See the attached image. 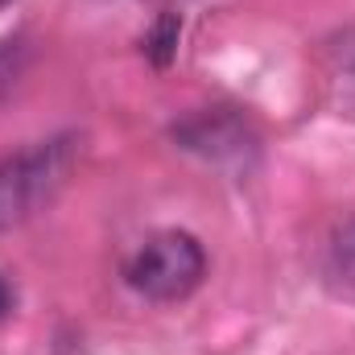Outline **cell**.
Segmentation results:
<instances>
[{"label":"cell","mask_w":355,"mask_h":355,"mask_svg":"<svg viewBox=\"0 0 355 355\" xmlns=\"http://www.w3.org/2000/svg\"><path fill=\"white\" fill-rule=\"evenodd\" d=\"M12 314V285L4 281V272H0V318H8Z\"/></svg>","instance_id":"cell-6"},{"label":"cell","mask_w":355,"mask_h":355,"mask_svg":"<svg viewBox=\"0 0 355 355\" xmlns=\"http://www.w3.org/2000/svg\"><path fill=\"white\" fill-rule=\"evenodd\" d=\"M67 174V145H33L8 162H0V227L29 219L42 202L54 198Z\"/></svg>","instance_id":"cell-2"},{"label":"cell","mask_w":355,"mask_h":355,"mask_svg":"<svg viewBox=\"0 0 355 355\" xmlns=\"http://www.w3.org/2000/svg\"><path fill=\"white\" fill-rule=\"evenodd\" d=\"M124 277L149 302H182V297H190L202 285L207 252L186 232H157L132 252Z\"/></svg>","instance_id":"cell-1"},{"label":"cell","mask_w":355,"mask_h":355,"mask_svg":"<svg viewBox=\"0 0 355 355\" xmlns=\"http://www.w3.org/2000/svg\"><path fill=\"white\" fill-rule=\"evenodd\" d=\"M331 265H335V277L343 281V289L355 293V223L339 227V236L331 244Z\"/></svg>","instance_id":"cell-4"},{"label":"cell","mask_w":355,"mask_h":355,"mask_svg":"<svg viewBox=\"0 0 355 355\" xmlns=\"http://www.w3.org/2000/svg\"><path fill=\"white\" fill-rule=\"evenodd\" d=\"M4 4H8V0H0V8H4Z\"/></svg>","instance_id":"cell-7"},{"label":"cell","mask_w":355,"mask_h":355,"mask_svg":"<svg viewBox=\"0 0 355 355\" xmlns=\"http://www.w3.org/2000/svg\"><path fill=\"white\" fill-rule=\"evenodd\" d=\"M178 141H182L186 149H194V153L211 157V162L244 157V153L252 149L248 128H244L236 116H227V112H202V116L186 120V124L178 128Z\"/></svg>","instance_id":"cell-3"},{"label":"cell","mask_w":355,"mask_h":355,"mask_svg":"<svg viewBox=\"0 0 355 355\" xmlns=\"http://www.w3.org/2000/svg\"><path fill=\"white\" fill-rule=\"evenodd\" d=\"M174 46H178V17H162L157 21V29L149 33V54H153V62L162 67V62H170V54H174Z\"/></svg>","instance_id":"cell-5"}]
</instances>
